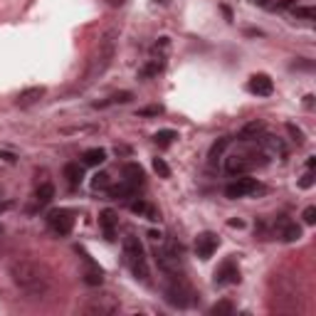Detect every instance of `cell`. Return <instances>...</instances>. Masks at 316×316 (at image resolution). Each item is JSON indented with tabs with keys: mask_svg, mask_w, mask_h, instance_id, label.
<instances>
[{
	"mask_svg": "<svg viewBox=\"0 0 316 316\" xmlns=\"http://www.w3.org/2000/svg\"><path fill=\"white\" fill-rule=\"evenodd\" d=\"M10 279L13 284L20 289V294L32 301H45L55 294L57 282L52 269L32 257H15L10 262Z\"/></svg>",
	"mask_w": 316,
	"mask_h": 316,
	"instance_id": "obj_1",
	"label": "cell"
},
{
	"mask_svg": "<svg viewBox=\"0 0 316 316\" xmlns=\"http://www.w3.org/2000/svg\"><path fill=\"white\" fill-rule=\"evenodd\" d=\"M272 289V309L282 311V314H296L301 311L304 304V289L299 284V279H294L291 274H274L269 279Z\"/></svg>",
	"mask_w": 316,
	"mask_h": 316,
	"instance_id": "obj_2",
	"label": "cell"
},
{
	"mask_svg": "<svg viewBox=\"0 0 316 316\" xmlns=\"http://www.w3.org/2000/svg\"><path fill=\"white\" fill-rule=\"evenodd\" d=\"M153 257L161 272L168 277H180L183 274V247L175 240H153Z\"/></svg>",
	"mask_w": 316,
	"mask_h": 316,
	"instance_id": "obj_3",
	"label": "cell"
},
{
	"mask_svg": "<svg viewBox=\"0 0 316 316\" xmlns=\"http://www.w3.org/2000/svg\"><path fill=\"white\" fill-rule=\"evenodd\" d=\"M264 158L267 156L259 151V146H242V148L232 151L230 156L225 158V173L228 175H247L257 166H262Z\"/></svg>",
	"mask_w": 316,
	"mask_h": 316,
	"instance_id": "obj_4",
	"label": "cell"
},
{
	"mask_svg": "<svg viewBox=\"0 0 316 316\" xmlns=\"http://www.w3.org/2000/svg\"><path fill=\"white\" fill-rule=\"evenodd\" d=\"M121 247H124V259H126L131 274L136 279H141V282H151V269H148V257H146L144 242L136 235H126Z\"/></svg>",
	"mask_w": 316,
	"mask_h": 316,
	"instance_id": "obj_5",
	"label": "cell"
},
{
	"mask_svg": "<svg viewBox=\"0 0 316 316\" xmlns=\"http://www.w3.org/2000/svg\"><path fill=\"white\" fill-rule=\"evenodd\" d=\"M114 57V32H109L101 42H99V50L94 52V57L89 59V69H86V79H94L96 74H101Z\"/></svg>",
	"mask_w": 316,
	"mask_h": 316,
	"instance_id": "obj_6",
	"label": "cell"
},
{
	"mask_svg": "<svg viewBox=\"0 0 316 316\" xmlns=\"http://www.w3.org/2000/svg\"><path fill=\"white\" fill-rule=\"evenodd\" d=\"M166 301L175 306V309H188L193 301H195V291L183 282V274L180 277H171V284L166 287Z\"/></svg>",
	"mask_w": 316,
	"mask_h": 316,
	"instance_id": "obj_7",
	"label": "cell"
},
{
	"mask_svg": "<svg viewBox=\"0 0 316 316\" xmlns=\"http://www.w3.org/2000/svg\"><path fill=\"white\" fill-rule=\"evenodd\" d=\"M119 299H116L114 294H109V291H101V294H96V296H89L84 304V314L89 316H112L119 311Z\"/></svg>",
	"mask_w": 316,
	"mask_h": 316,
	"instance_id": "obj_8",
	"label": "cell"
},
{
	"mask_svg": "<svg viewBox=\"0 0 316 316\" xmlns=\"http://www.w3.org/2000/svg\"><path fill=\"white\" fill-rule=\"evenodd\" d=\"M257 190H259V183L255 178H247V175H237L232 183L225 185V195H228L230 200L247 198V195H252V193H257Z\"/></svg>",
	"mask_w": 316,
	"mask_h": 316,
	"instance_id": "obj_9",
	"label": "cell"
},
{
	"mask_svg": "<svg viewBox=\"0 0 316 316\" xmlns=\"http://www.w3.org/2000/svg\"><path fill=\"white\" fill-rule=\"evenodd\" d=\"M47 225H50V230L55 232V235L64 237V235H69L72 228H74V215H72L69 210H64V207L50 210V213H47Z\"/></svg>",
	"mask_w": 316,
	"mask_h": 316,
	"instance_id": "obj_10",
	"label": "cell"
},
{
	"mask_svg": "<svg viewBox=\"0 0 316 316\" xmlns=\"http://www.w3.org/2000/svg\"><path fill=\"white\" fill-rule=\"evenodd\" d=\"M274 232H277V237L282 242H296V240H301V228L294 220H289L287 215H279L274 220Z\"/></svg>",
	"mask_w": 316,
	"mask_h": 316,
	"instance_id": "obj_11",
	"label": "cell"
},
{
	"mask_svg": "<svg viewBox=\"0 0 316 316\" xmlns=\"http://www.w3.org/2000/svg\"><path fill=\"white\" fill-rule=\"evenodd\" d=\"M259 151H262L267 158H284V156H287V144H284L279 136L264 134V136L259 139Z\"/></svg>",
	"mask_w": 316,
	"mask_h": 316,
	"instance_id": "obj_12",
	"label": "cell"
},
{
	"mask_svg": "<svg viewBox=\"0 0 316 316\" xmlns=\"http://www.w3.org/2000/svg\"><path fill=\"white\" fill-rule=\"evenodd\" d=\"M240 282V269L235 264V259H225L218 269H215V284L225 287V284H237Z\"/></svg>",
	"mask_w": 316,
	"mask_h": 316,
	"instance_id": "obj_13",
	"label": "cell"
},
{
	"mask_svg": "<svg viewBox=\"0 0 316 316\" xmlns=\"http://www.w3.org/2000/svg\"><path fill=\"white\" fill-rule=\"evenodd\" d=\"M218 245H220L218 235H213V232H200V235L195 237V255L200 259H210L215 255Z\"/></svg>",
	"mask_w": 316,
	"mask_h": 316,
	"instance_id": "obj_14",
	"label": "cell"
},
{
	"mask_svg": "<svg viewBox=\"0 0 316 316\" xmlns=\"http://www.w3.org/2000/svg\"><path fill=\"white\" fill-rule=\"evenodd\" d=\"M99 225H101V230H104V237L107 240H114V235H116V225H119V218H116V213L114 210H101L99 213Z\"/></svg>",
	"mask_w": 316,
	"mask_h": 316,
	"instance_id": "obj_15",
	"label": "cell"
},
{
	"mask_svg": "<svg viewBox=\"0 0 316 316\" xmlns=\"http://www.w3.org/2000/svg\"><path fill=\"white\" fill-rule=\"evenodd\" d=\"M247 86H250V91L257 94V96H269V94L274 91V84H272V79H269L267 74H255Z\"/></svg>",
	"mask_w": 316,
	"mask_h": 316,
	"instance_id": "obj_16",
	"label": "cell"
},
{
	"mask_svg": "<svg viewBox=\"0 0 316 316\" xmlns=\"http://www.w3.org/2000/svg\"><path fill=\"white\" fill-rule=\"evenodd\" d=\"M129 207H131V213L141 215V218H146V220H153V223H156V220H161V213H158V210H156V207H153L148 200H144V198L134 200Z\"/></svg>",
	"mask_w": 316,
	"mask_h": 316,
	"instance_id": "obj_17",
	"label": "cell"
},
{
	"mask_svg": "<svg viewBox=\"0 0 316 316\" xmlns=\"http://www.w3.org/2000/svg\"><path fill=\"white\" fill-rule=\"evenodd\" d=\"M124 180H129L131 185H144V180H146V173L144 168L139 166V163H126L124 166Z\"/></svg>",
	"mask_w": 316,
	"mask_h": 316,
	"instance_id": "obj_18",
	"label": "cell"
},
{
	"mask_svg": "<svg viewBox=\"0 0 316 316\" xmlns=\"http://www.w3.org/2000/svg\"><path fill=\"white\" fill-rule=\"evenodd\" d=\"M42 96H45V86H30L18 94V107H30V104L40 101Z\"/></svg>",
	"mask_w": 316,
	"mask_h": 316,
	"instance_id": "obj_19",
	"label": "cell"
},
{
	"mask_svg": "<svg viewBox=\"0 0 316 316\" xmlns=\"http://www.w3.org/2000/svg\"><path fill=\"white\" fill-rule=\"evenodd\" d=\"M62 173H64V178H67V183H69L72 188H77V185L82 183V178H84V168H82L79 163H74V161H72V163H67Z\"/></svg>",
	"mask_w": 316,
	"mask_h": 316,
	"instance_id": "obj_20",
	"label": "cell"
},
{
	"mask_svg": "<svg viewBox=\"0 0 316 316\" xmlns=\"http://www.w3.org/2000/svg\"><path fill=\"white\" fill-rule=\"evenodd\" d=\"M136 190H139V188H136V185H131L129 180H121L119 185L109 188L112 198H116V200H119V198H121V200H126V198H134V195H136Z\"/></svg>",
	"mask_w": 316,
	"mask_h": 316,
	"instance_id": "obj_21",
	"label": "cell"
},
{
	"mask_svg": "<svg viewBox=\"0 0 316 316\" xmlns=\"http://www.w3.org/2000/svg\"><path fill=\"white\" fill-rule=\"evenodd\" d=\"M35 200L40 205H47V202L55 200V185L52 183H40L37 190H35Z\"/></svg>",
	"mask_w": 316,
	"mask_h": 316,
	"instance_id": "obj_22",
	"label": "cell"
},
{
	"mask_svg": "<svg viewBox=\"0 0 316 316\" xmlns=\"http://www.w3.org/2000/svg\"><path fill=\"white\" fill-rule=\"evenodd\" d=\"M82 161H84V166H101L107 161V151L104 148H89V151H84Z\"/></svg>",
	"mask_w": 316,
	"mask_h": 316,
	"instance_id": "obj_23",
	"label": "cell"
},
{
	"mask_svg": "<svg viewBox=\"0 0 316 316\" xmlns=\"http://www.w3.org/2000/svg\"><path fill=\"white\" fill-rule=\"evenodd\" d=\"M262 131H264L262 121H250V124H247V126L240 131V141H255Z\"/></svg>",
	"mask_w": 316,
	"mask_h": 316,
	"instance_id": "obj_24",
	"label": "cell"
},
{
	"mask_svg": "<svg viewBox=\"0 0 316 316\" xmlns=\"http://www.w3.org/2000/svg\"><path fill=\"white\" fill-rule=\"evenodd\" d=\"M158 72H163V62H161V59H151L148 64L141 67L139 77H141V79H151V77H156Z\"/></svg>",
	"mask_w": 316,
	"mask_h": 316,
	"instance_id": "obj_25",
	"label": "cell"
},
{
	"mask_svg": "<svg viewBox=\"0 0 316 316\" xmlns=\"http://www.w3.org/2000/svg\"><path fill=\"white\" fill-rule=\"evenodd\" d=\"M131 99H134V94H131V91H119V94H112L107 101H96L94 107L99 109V107H109V104H129Z\"/></svg>",
	"mask_w": 316,
	"mask_h": 316,
	"instance_id": "obj_26",
	"label": "cell"
},
{
	"mask_svg": "<svg viewBox=\"0 0 316 316\" xmlns=\"http://www.w3.org/2000/svg\"><path fill=\"white\" fill-rule=\"evenodd\" d=\"M230 141H232L230 136H225V139H220V141H215V144H213V148H210V163H215V161L223 156V151L230 146Z\"/></svg>",
	"mask_w": 316,
	"mask_h": 316,
	"instance_id": "obj_27",
	"label": "cell"
},
{
	"mask_svg": "<svg viewBox=\"0 0 316 316\" xmlns=\"http://www.w3.org/2000/svg\"><path fill=\"white\" fill-rule=\"evenodd\" d=\"M175 139H178V134H175L173 129H161V131L153 136V141H156L158 146H168V144H173Z\"/></svg>",
	"mask_w": 316,
	"mask_h": 316,
	"instance_id": "obj_28",
	"label": "cell"
},
{
	"mask_svg": "<svg viewBox=\"0 0 316 316\" xmlns=\"http://www.w3.org/2000/svg\"><path fill=\"white\" fill-rule=\"evenodd\" d=\"M291 15H294V18H301V20H314L316 10L314 8H306V5H291Z\"/></svg>",
	"mask_w": 316,
	"mask_h": 316,
	"instance_id": "obj_29",
	"label": "cell"
},
{
	"mask_svg": "<svg viewBox=\"0 0 316 316\" xmlns=\"http://www.w3.org/2000/svg\"><path fill=\"white\" fill-rule=\"evenodd\" d=\"M91 188H94V190H109V188H112L109 175H107V173H96V175L91 178Z\"/></svg>",
	"mask_w": 316,
	"mask_h": 316,
	"instance_id": "obj_30",
	"label": "cell"
},
{
	"mask_svg": "<svg viewBox=\"0 0 316 316\" xmlns=\"http://www.w3.org/2000/svg\"><path fill=\"white\" fill-rule=\"evenodd\" d=\"M153 171L158 173L161 178H171V168H168V163L163 158H153Z\"/></svg>",
	"mask_w": 316,
	"mask_h": 316,
	"instance_id": "obj_31",
	"label": "cell"
},
{
	"mask_svg": "<svg viewBox=\"0 0 316 316\" xmlns=\"http://www.w3.org/2000/svg\"><path fill=\"white\" fill-rule=\"evenodd\" d=\"M84 282H86V284H91V287H99V284L104 282V277H101V269H94V272H84Z\"/></svg>",
	"mask_w": 316,
	"mask_h": 316,
	"instance_id": "obj_32",
	"label": "cell"
},
{
	"mask_svg": "<svg viewBox=\"0 0 316 316\" xmlns=\"http://www.w3.org/2000/svg\"><path fill=\"white\" fill-rule=\"evenodd\" d=\"M235 311V306H232L230 301H218L213 309H210V314H232Z\"/></svg>",
	"mask_w": 316,
	"mask_h": 316,
	"instance_id": "obj_33",
	"label": "cell"
},
{
	"mask_svg": "<svg viewBox=\"0 0 316 316\" xmlns=\"http://www.w3.org/2000/svg\"><path fill=\"white\" fill-rule=\"evenodd\" d=\"M301 218H304V223H306V225H314V223H316V207H314V205H309V207L301 213Z\"/></svg>",
	"mask_w": 316,
	"mask_h": 316,
	"instance_id": "obj_34",
	"label": "cell"
},
{
	"mask_svg": "<svg viewBox=\"0 0 316 316\" xmlns=\"http://www.w3.org/2000/svg\"><path fill=\"white\" fill-rule=\"evenodd\" d=\"M158 114H163L161 107H146V109H139V116H158Z\"/></svg>",
	"mask_w": 316,
	"mask_h": 316,
	"instance_id": "obj_35",
	"label": "cell"
},
{
	"mask_svg": "<svg viewBox=\"0 0 316 316\" xmlns=\"http://www.w3.org/2000/svg\"><path fill=\"white\" fill-rule=\"evenodd\" d=\"M311 183H314V173L309 171L304 178H301V183H299V185H301V188H311Z\"/></svg>",
	"mask_w": 316,
	"mask_h": 316,
	"instance_id": "obj_36",
	"label": "cell"
},
{
	"mask_svg": "<svg viewBox=\"0 0 316 316\" xmlns=\"http://www.w3.org/2000/svg\"><path fill=\"white\" fill-rule=\"evenodd\" d=\"M314 166H316V158H314V156H309V161H306V168H309V171H314Z\"/></svg>",
	"mask_w": 316,
	"mask_h": 316,
	"instance_id": "obj_37",
	"label": "cell"
},
{
	"mask_svg": "<svg viewBox=\"0 0 316 316\" xmlns=\"http://www.w3.org/2000/svg\"><path fill=\"white\" fill-rule=\"evenodd\" d=\"M257 5H262V8H272V0H255Z\"/></svg>",
	"mask_w": 316,
	"mask_h": 316,
	"instance_id": "obj_38",
	"label": "cell"
},
{
	"mask_svg": "<svg viewBox=\"0 0 316 316\" xmlns=\"http://www.w3.org/2000/svg\"><path fill=\"white\" fill-rule=\"evenodd\" d=\"M107 3H109L112 8H121V5H124V0H107Z\"/></svg>",
	"mask_w": 316,
	"mask_h": 316,
	"instance_id": "obj_39",
	"label": "cell"
},
{
	"mask_svg": "<svg viewBox=\"0 0 316 316\" xmlns=\"http://www.w3.org/2000/svg\"><path fill=\"white\" fill-rule=\"evenodd\" d=\"M242 225H245L242 220H230V228H242Z\"/></svg>",
	"mask_w": 316,
	"mask_h": 316,
	"instance_id": "obj_40",
	"label": "cell"
},
{
	"mask_svg": "<svg viewBox=\"0 0 316 316\" xmlns=\"http://www.w3.org/2000/svg\"><path fill=\"white\" fill-rule=\"evenodd\" d=\"M8 207H10V202H8V200H0V213H3V210H8Z\"/></svg>",
	"mask_w": 316,
	"mask_h": 316,
	"instance_id": "obj_41",
	"label": "cell"
},
{
	"mask_svg": "<svg viewBox=\"0 0 316 316\" xmlns=\"http://www.w3.org/2000/svg\"><path fill=\"white\" fill-rule=\"evenodd\" d=\"M158 3H166V0H158Z\"/></svg>",
	"mask_w": 316,
	"mask_h": 316,
	"instance_id": "obj_42",
	"label": "cell"
}]
</instances>
